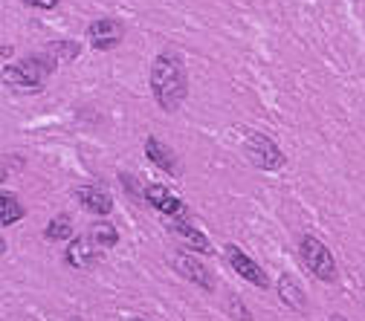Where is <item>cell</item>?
Listing matches in <instances>:
<instances>
[{"label":"cell","mask_w":365,"mask_h":321,"mask_svg":"<svg viewBox=\"0 0 365 321\" xmlns=\"http://www.w3.org/2000/svg\"><path fill=\"white\" fill-rule=\"evenodd\" d=\"M223 258H226V263H230L244 281H250L252 287H258V290H267L269 287V278H267V272L241 249V246H235V243H226L223 246Z\"/></svg>","instance_id":"cell-5"},{"label":"cell","mask_w":365,"mask_h":321,"mask_svg":"<svg viewBox=\"0 0 365 321\" xmlns=\"http://www.w3.org/2000/svg\"><path fill=\"white\" fill-rule=\"evenodd\" d=\"M232 310H235V315H238V318H244V321H252V315L247 312V307L241 310V304H238V298H232Z\"/></svg>","instance_id":"cell-19"},{"label":"cell","mask_w":365,"mask_h":321,"mask_svg":"<svg viewBox=\"0 0 365 321\" xmlns=\"http://www.w3.org/2000/svg\"><path fill=\"white\" fill-rule=\"evenodd\" d=\"M145 200L151 203V209H157L160 214L165 217H182V211H186V203H182L168 186H160V182H151V186H145Z\"/></svg>","instance_id":"cell-8"},{"label":"cell","mask_w":365,"mask_h":321,"mask_svg":"<svg viewBox=\"0 0 365 321\" xmlns=\"http://www.w3.org/2000/svg\"><path fill=\"white\" fill-rule=\"evenodd\" d=\"M128 321H145V318H128Z\"/></svg>","instance_id":"cell-21"},{"label":"cell","mask_w":365,"mask_h":321,"mask_svg":"<svg viewBox=\"0 0 365 321\" xmlns=\"http://www.w3.org/2000/svg\"><path fill=\"white\" fill-rule=\"evenodd\" d=\"M168 232H171V235H177V238H180L182 243H186L189 249H195V252H200V255H209V252H212L209 238L200 232V228H195L192 223H186V220L174 217V220L168 223Z\"/></svg>","instance_id":"cell-10"},{"label":"cell","mask_w":365,"mask_h":321,"mask_svg":"<svg viewBox=\"0 0 365 321\" xmlns=\"http://www.w3.org/2000/svg\"><path fill=\"white\" fill-rule=\"evenodd\" d=\"M331 321H348V318H345V315H334Z\"/></svg>","instance_id":"cell-20"},{"label":"cell","mask_w":365,"mask_h":321,"mask_svg":"<svg viewBox=\"0 0 365 321\" xmlns=\"http://www.w3.org/2000/svg\"><path fill=\"white\" fill-rule=\"evenodd\" d=\"M145 157H148L160 171H165V174H177V171H180L177 154H174L163 140H157V136H148V140H145Z\"/></svg>","instance_id":"cell-12"},{"label":"cell","mask_w":365,"mask_h":321,"mask_svg":"<svg viewBox=\"0 0 365 321\" xmlns=\"http://www.w3.org/2000/svg\"><path fill=\"white\" fill-rule=\"evenodd\" d=\"M90 238H93V243H99L102 249H113V246L119 243L116 226L108 223V220H96L93 226H90Z\"/></svg>","instance_id":"cell-16"},{"label":"cell","mask_w":365,"mask_h":321,"mask_svg":"<svg viewBox=\"0 0 365 321\" xmlns=\"http://www.w3.org/2000/svg\"><path fill=\"white\" fill-rule=\"evenodd\" d=\"M0 226L4 228H9L12 223H18V220H24V214H26V209L21 206V200L15 197V194H9V191H4L0 194Z\"/></svg>","instance_id":"cell-15"},{"label":"cell","mask_w":365,"mask_h":321,"mask_svg":"<svg viewBox=\"0 0 365 321\" xmlns=\"http://www.w3.org/2000/svg\"><path fill=\"white\" fill-rule=\"evenodd\" d=\"M299 255H302L307 272H313V278L325 281V284H334V281L339 278V269H336V261H334L331 249H328L322 241H319V238L302 235V241H299Z\"/></svg>","instance_id":"cell-3"},{"label":"cell","mask_w":365,"mask_h":321,"mask_svg":"<svg viewBox=\"0 0 365 321\" xmlns=\"http://www.w3.org/2000/svg\"><path fill=\"white\" fill-rule=\"evenodd\" d=\"M43 232H47V241H53V243H58V241H73L76 235V228H73V220L67 217V214H58V217H53L50 223H47V228H43Z\"/></svg>","instance_id":"cell-17"},{"label":"cell","mask_w":365,"mask_h":321,"mask_svg":"<svg viewBox=\"0 0 365 321\" xmlns=\"http://www.w3.org/2000/svg\"><path fill=\"white\" fill-rule=\"evenodd\" d=\"M148 84H151L154 102L165 113H177L189 96V78H186V61H182V56L174 50H163L151 61Z\"/></svg>","instance_id":"cell-1"},{"label":"cell","mask_w":365,"mask_h":321,"mask_svg":"<svg viewBox=\"0 0 365 321\" xmlns=\"http://www.w3.org/2000/svg\"><path fill=\"white\" fill-rule=\"evenodd\" d=\"M78 53H81V47H78L76 41H53V43H47V47H43L41 56L58 70V67H64V64H73V61L78 58Z\"/></svg>","instance_id":"cell-13"},{"label":"cell","mask_w":365,"mask_h":321,"mask_svg":"<svg viewBox=\"0 0 365 321\" xmlns=\"http://www.w3.org/2000/svg\"><path fill=\"white\" fill-rule=\"evenodd\" d=\"M171 266L174 272H180L186 281L197 284L200 290L212 293L215 290V278H212V269L197 258V255H189V252H174L171 255Z\"/></svg>","instance_id":"cell-6"},{"label":"cell","mask_w":365,"mask_h":321,"mask_svg":"<svg viewBox=\"0 0 365 321\" xmlns=\"http://www.w3.org/2000/svg\"><path fill=\"white\" fill-rule=\"evenodd\" d=\"M64 258H67V263L73 269H90L96 263V258H99L96 246H93V238H73L67 252H64Z\"/></svg>","instance_id":"cell-11"},{"label":"cell","mask_w":365,"mask_h":321,"mask_svg":"<svg viewBox=\"0 0 365 321\" xmlns=\"http://www.w3.org/2000/svg\"><path fill=\"white\" fill-rule=\"evenodd\" d=\"M122 38H125V26H122L119 21H110V18L93 21V23L87 26V43H90L93 50H99V53L119 47Z\"/></svg>","instance_id":"cell-7"},{"label":"cell","mask_w":365,"mask_h":321,"mask_svg":"<svg viewBox=\"0 0 365 321\" xmlns=\"http://www.w3.org/2000/svg\"><path fill=\"white\" fill-rule=\"evenodd\" d=\"M244 154L261 171H282L287 162L282 148L267 133H258V130H244Z\"/></svg>","instance_id":"cell-4"},{"label":"cell","mask_w":365,"mask_h":321,"mask_svg":"<svg viewBox=\"0 0 365 321\" xmlns=\"http://www.w3.org/2000/svg\"><path fill=\"white\" fill-rule=\"evenodd\" d=\"M276 293H279V298H282V304H284V307L299 310V312H304V310H307V295L302 293V287L290 278V275H279V281H276Z\"/></svg>","instance_id":"cell-14"},{"label":"cell","mask_w":365,"mask_h":321,"mask_svg":"<svg viewBox=\"0 0 365 321\" xmlns=\"http://www.w3.org/2000/svg\"><path fill=\"white\" fill-rule=\"evenodd\" d=\"M73 197L81 203V209H87L90 214H99V217H108L113 211V197L99 189V186H76L73 189Z\"/></svg>","instance_id":"cell-9"},{"label":"cell","mask_w":365,"mask_h":321,"mask_svg":"<svg viewBox=\"0 0 365 321\" xmlns=\"http://www.w3.org/2000/svg\"><path fill=\"white\" fill-rule=\"evenodd\" d=\"M56 67L43 58V56H29L18 64H6L4 67V84L12 90V93L29 96V93H41L43 84H47V75Z\"/></svg>","instance_id":"cell-2"},{"label":"cell","mask_w":365,"mask_h":321,"mask_svg":"<svg viewBox=\"0 0 365 321\" xmlns=\"http://www.w3.org/2000/svg\"><path fill=\"white\" fill-rule=\"evenodd\" d=\"M24 4H26L29 9H56L61 0H24Z\"/></svg>","instance_id":"cell-18"}]
</instances>
